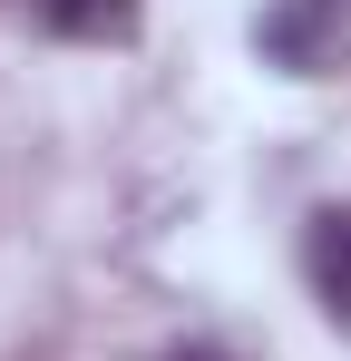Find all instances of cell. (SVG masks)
I'll return each mask as SVG.
<instances>
[{
    "label": "cell",
    "instance_id": "4",
    "mask_svg": "<svg viewBox=\"0 0 351 361\" xmlns=\"http://www.w3.org/2000/svg\"><path fill=\"white\" fill-rule=\"evenodd\" d=\"M166 361H225V352H205V342H185V352H166Z\"/></svg>",
    "mask_w": 351,
    "mask_h": 361
},
{
    "label": "cell",
    "instance_id": "1",
    "mask_svg": "<svg viewBox=\"0 0 351 361\" xmlns=\"http://www.w3.org/2000/svg\"><path fill=\"white\" fill-rule=\"evenodd\" d=\"M254 49L283 78H342L351 68V0H264Z\"/></svg>",
    "mask_w": 351,
    "mask_h": 361
},
{
    "label": "cell",
    "instance_id": "3",
    "mask_svg": "<svg viewBox=\"0 0 351 361\" xmlns=\"http://www.w3.org/2000/svg\"><path fill=\"white\" fill-rule=\"evenodd\" d=\"M49 39H78V49H108V39H137L147 0H39Z\"/></svg>",
    "mask_w": 351,
    "mask_h": 361
},
{
    "label": "cell",
    "instance_id": "2",
    "mask_svg": "<svg viewBox=\"0 0 351 361\" xmlns=\"http://www.w3.org/2000/svg\"><path fill=\"white\" fill-rule=\"evenodd\" d=\"M302 274H312V302L332 312V332H351V205H322L302 225Z\"/></svg>",
    "mask_w": 351,
    "mask_h": 361
}]
</instances>
